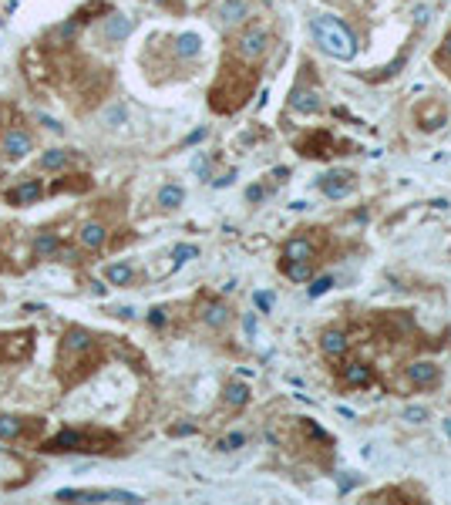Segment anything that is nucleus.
<instances>
[{"label": "nucleus", "mask_w": 451, "mask_h": 505, "mask_svg": "<svg viewBox=\"0 0 451 505\" xmlns=\"http://www.w3.org/2000/svg\"><path fill=\"white\" fill-rule=\"evenodd\" d=\"M313 40H317L330 58H337V61H350L354 51H357L354 34H350L337 17H317V21H313Z\"/></svg>", "instance_id": "nucleus-1"}, {"label": "nucleus", "mask_w": 451, "mask_h": 505, "mask_svg": "<svg viewBox=\"0 0 451 505\" xmlns=\"http://www.w3.org/2000/svg\"><path fill=\"white\" fill-rule=\"evenodd\" d=\"M67 162H71V156H67L65 148H51V152H44V156H40V165L54 168V172H58V168H65Z\"/></svg>", "instance_id": "nucleus-21"}, {"label": "nucleus", "mask_w": 451, "mask_h": 505, "mask_svg": "<svg viewBox=\"0 0 451 505\" xmlns=\"http://www.w3.org/2000/svg\"><path fill=\"white\" fill-rule=\"evenodd\" d=\"M75 31H77V21H67V24H61L58 31H54L51 40H54V44H67V40L75 38Z\"/></svg>", "instance_id": "nucleus-26"}, {"label": "nucleus", "mask_w": 451, "mask_h": 505, "mask_svg": "<svg viewBox=\"0 0 451 505\" xmlns=\"http://www.w3.org/2000/svg\"><path fill=\"white\" fill-rule=\"evenodd\" d=\"M310 256H313V246L307 239H290L283 249V263H310Z\"/></svg>", "instance_id": "nucleus-14"}, {"label": "nucleus", "mask_w": 451, "mask_h": 505, "mask_svg": "<svg viewBox=\"0 0 451 505\" xmlns=\"http://www.w3.org/2000/svg\"><path fill=\"white\" fill-rule=\"evenodd\" d=\"M445 428H448V435H451V421H445Z\"/></svg>", "instance_id": "nucleus-37"}, {"label": "nucleus", "mask_w": 451, "mask_h": 505, "mask_svg": "<svg viewBox=\"0 0 451 505\" xmlns=\"http://www.w3.org/2000/svg\"><path fill=\"white\" fill-rule=\"evenodd\" d=\"M4 152H7L11 158L27 156V152H31V135H27V131H21V129L7 131V139H4Z\"/></svg>", "instance_id": "nucleus-11"}, {"label": "nucleus", "mask_w": 451, "mask_h": 505, "mask_svg": "<svg viewBox=\"0 0 451 505\" xmlns=\"http://www.w3.org/2000/svg\"><path fill=\"white\" fill-rule=\"evenodd\" d=\"M61 502H142L135 492H121V489H61L54 492Z\"/></svg>", "instance_id": "nucleus-2"}, {"label": "nucleus", "mask_w": 451, "mask_h": 505, "mask_svg": "<svg viewBox=\"0 0 451 505\" xmlns=\"http://www.w3.org/2000/svg\"><path fill=\"white\" fill-rule=\"evenodd\" d=\"M441 121H445V104H438V102H431V108H425L421 112V129H438Z\"/></svg>", "instance_id": "nucleus-19"}, {"label": "nucleus", "mask_w": 451, "mask_h": 505, "mask_svg": "<svg viewBox=\"0 0 451 505\" xmlns=\"http://www.w3.org/2000/svg\"><path fill=\"white\" fill-rule=\"evenodd\" d=\"M350 485H354V479H350V475H344V479H340V492H347Z\"/></svg>", "instance_id": "nucleus-36"}, {"label": "nucleus", "mask_w": 451, "mask_h": 505, "mask_svg": "<svg viewBox=\"0 0 451 505\" xmlns=\"http://www.w3.org/2000/svg\"><path fill=\"white\" fill-rule=\"evenodd\" d=\"M330 286H334V283H330V280H327V276H323V280H317V283L310 286V297H320V293H327V290H330Z\"/></svg>", "instance_id": "nucleus-32"}, {"label": "nucleus", "mask_w": 451, "mask_h": 505, "mask_svg": "<svg viewBox=\"0 0 451 505\" xmlns=\"http://www.w3.org/2000/svg\"><path fill=\"white\" fill-rule=\"evenodd\" d=\"M85 350H91V334L71 327L65 334V344H61V357H67V354H85Z\"/></svg>", "instance_id": "nucleus-7"}, {"label": "nucleus", "mask_w": 451, "mask_h": 505, "mask_svg": "<svg viewBox=\"0 0 451 505\" xmlns=\"http://www.w3.org/2000/svg\"><path fill=\"white\" fill-rule=\"evenodd\" d=\"M435 61H438V65H445V67L451 71V34L445 38V44H441V51L435 54Z\"/></svg>", "instance_id": "nucleus-29"}, {"label": "nucleus", "mask_w": 451, "mask_h": 505, "mask_svg": "<svg viewBox=\"0 0 451 505\" xmlns=\"http://www.w3.org/2000/svg\"><path fill=\"white\" fill-rule=\"evenodd\" d=\"M239 445H243V435H229V438H222V441H219L222 452H232V448H239Z\"/></svg>", "instance_id": "nucleus-31"}, {"label": "nucleus", "mask_w": 451, "mask_h": 505, "mask_svg": "<svg viewBox=\"0 0 451 505\" xmlns=\"http://www.w3.org/2000/svg\"><path fill=\"white\" fill-rule=\"evenodd\" d=\"M131 34V21L125 13H112L108 21H104V38L108 40H125Z\"/></svg>", "instance_id": "nucleus-12"}, {"label": "nucleus", "mask_w": 451, "mask_h": 505, "mask_svg": "<svg viewBox=\"0 0 451 505\" xmlns=\"http://www.w3.org/2000/svg\"><path fill=\"white\" fill-rule=\"evenodd\" d=\"M131 266L129 263H112V266H104V276H108V283H129L131 280Z\"/></svg>", "instance_id": "nucleus-20"}, {"label": "nucleus", "mask_w": 451, "mask_h": 505, "mask_svg": "<svg viewBox=\"0 0 451 505\" xmlns=\"http://www.w3.org/2000/svg\"><path fill=\"white\" fill-rule=\"evenodd\" d=\"M283 270L290 280H297V283H303L310 276V263H283Z\"/></svg>", "instance_id": "nucleus-25"}, {"label": "nucleus", "mask_w": 451, "mask_h": 505, "mask_svg": "<svg viewBox=\"0 0 451 505\" xmlns=\"http://www.w3.org/2000/svg\"><path fill=\"white\" fill-rule=\"evenodd\" d=\"M270 303H273L270 293H256V307H259V310H270Z\"/></svg>", "instance_id": "nucleus-34"}, {"label": "nucleus", "mask_w": 451, "mask_h": 505, "mask_svg": "<svg viewBox=\"0 0 451 505\" xmlns=\"http://www.w3.org/2000/svg\"><path fill=\"white\" fill-rule=\"evenodd\" d=\"M246 398H249V388H246V384H229V388H226V401H229L232 408L246 404Z\"/></svg>", "instance_id": "nucleus-24"}, {"label": "nucleus", "mask_w": 451, "mask_h": 505, "mask_svg": "<svg viewBox=\"0 0 451 505\" xmlns=\"http://www.w3.org/2000/svg\"><path fill=\"white\" fill-rule=\"evenodd\" d=\"M202 317H206V324H209V327H222L226 320H229V310H226L222 303H209Z\"/></svg>", "instance_id": "nucleus-23"}, {"label": "nucleus", "mask_w": 451, "mask_h": 505, "mask_svg": "<svg viewBox=\"0 0 451 505\" xmlns=\"http://www.w3.org/2000/svg\"><path fill=\"white\" fill-rule=\"evenodd\" d=\"M266 44H270V38H266V31H259V27H249V31H243L239 34V40H236V58L239 61H246V65H253V61H259L263 54H266Z\"/></svg>", "instance_id": "nucleus-3"}, {"label": "nucleus", "mask_w": 451, "mask_h": 505, "mask_svg": "<svg viewBox=\"0 0 451 505\" xmlns=\"http://www.w3.org/2000/svg\"><path fill=\"white\" fill-rule=\"evenodd\" d=\"M85 445H88V438L81 431H65V435L48 441V452H88Z\"/></svg>", "instance_id": "nucleus-6"}, {"label": "nucleus", "mask_w": 451, "mask_h": 505, "mask_svg": "<svg viewBox=\"0 0 451 505\" xmlns=\"http://www.w3.org/2000/svg\"><path fill=\"white\" fill-rule=\"evenodd\" d=\"M24 431V418L17 415H0V438L4 441H13L17 435Z\"/></svg>", "instance_id": "nucleus-17"}, {"label": "nucleus", "mask_w": 451, "mask_h": 505, "mask_svg": "<svg viewBox=\"0 0 451 505\" xmlns=\"http://www.w3.org/2000/svg\"><path fill=\"white\" fill-rule=\"evenodd\" d=\"M34 249H38L40 256H51V253H58V239H54L51 233L38 236V243H34Z\"/></svg>", "instance_id": "nucleus-27"}, {"label": "nucleus", "mask_w": 451, "mask_h": 505, "mask_svg": "<svg viewBox=\"0 0 451 505\" xmlns=\"http://www.w3.org/2000/svg\"><path fill=\"white\" fill-rule=\"evenodd\" d=\"M104 121H108V125H121V121H125V108H121V104H112V108L104 112Z\"/></svg>", "instance_id": "nucleus-28"}, {"label": "nucleus", "mask_w": 451, "mask_h": 505, "mask_svg": "<svg viewBox=\"0 0 451 505\" xmlns=\"http://www.w3.org/2000/svg\"><path fill=\"white\" fill-rule=\"evenodd\" d=\"M320 347L330 361H340V357L347 354V334H344V330H323Z\"/></svg>", "instance_id": "nucleus-5"}, {"label": "nucleus", "mask_w": 451, "mask_h": 505, "mask_svg": "<svg viewBox=\"0 0 451 505\" xmlns=\"http://www.w3.org/2000/svg\"><path fill=\"white\" fill-rule=\"evenodd\" d=\"M34 199H40V185H38V182H24V185H17V189H11V192H7V202H11V206L34 202Z\"/></svg>", "instance_id": "nucleus-16"}, {"label": "nucleus", "mask_w": 451, "mask_h": 505, "mask_svg": "<svg viewBox=\"0 0 451 505\" xmlns=\"http://www.w3.org/2000/svg\"><path fill=\"white\" fill-rule=\"evenodd\" d=\"M290 104H293L297 112H317V108H320V98H317V88H307V91H303V85H300V88L293 91V98H290Z\"/></svg>", "instance_id": "nucleus-15"}, {"label": "nucleus", "mask_w": 451, "mask_h": 505, "mask_svg": "<svg viewBox=\"0 0 451 505\" xmlns=\"http://www.w3.org/2000/svg\"><path fill=\"white\" fill-rule=\"evenodd\" d=\"M199 51H202L199 34H182V38L175 40V54H179V58H195Z\"/></svg>", "instance_id": "nucleus-18"}, {"label": "nucleus", "mask_w": 451, "mask_h": 505, "mask_svg": "<svg viewBox=\"0 0 451 505\" xmlns=\"http://www.w3.org/2000/svg\"><path fill=\"white\" fill-rule=\"evenodd\" d=\"M408 381L414 388H431V384H438V367L435 364H411L408 367Z\"/></svg>", "instance_id": "nucleus-8"}, {"label": "nucleus", "mask_w": 451, "mask_h": 505, "mask_svg": "<svg viewBox=\"0 0 451 505\" xmlns=\"http://www.w3.org/2000/svg\"><path fill=\"white\" fill-rule=\"evenodd\" d=\"M350 189H354V175H350V172H334V175L323 179V192L330 195V199H340V195H347Z\"/></svg>", "instance_id": "nucleus-9"}, {"label": "nucleus", "mask_w": 451, "mask_h": 505, "mask_svg": "<svg viewBox=\"0 0 451 505\" xmlns=\"http://www.w3.org/2000/svg\"><path fill=\"white\" fill-rule=\"evenodd\" d=\"M158 206H162V209L182 206V189H179V185H162V192H158Z\"/></svg>", "instance_id": "nucleus-22"}, {"label": "nucleus", "mask_w": 451, "mask_h": 505, "mask_svg": "<svg viewBox=\"0 0 451 505\" xmlns=\"http://www.w3.org/2000/svg\"><path fill=\"white\" fill-rule=\"evenodd\" d=\"M148 320H152L155 327H158V324H165V310H152V313H148Z\"/></svg>", "instance_id": "nucleus-35"}, {"label": "nucleus", "mask_w": 451, "mask_h": 505, "mask_svg": "<svg viewBox=\"0 0 451 505\" xmlns=\"http://www.w3.org/2000/svg\"><path fill=\"white\" fill-rule=\"evenodd\" d=\"M216 17H219L222 27L239 24V21L249 17V4H246V0H219V4H216Z\"/></svg>", "instance_id": "nucleus-4"}, {"label": "nucleus", "mask_w": 451, "mask_h": 505, "mask_svg": "<svg viewBox=\"0 0 451 505\" xmlns=\"http://www.w3.org/2000/svg\"><path fill=\"white\" fill-rule=\"evenodd\" d=\"M77 239H81V246L98 249L104 239H108V233H104L102 222H85V226H81V233H77Z\"/></svg>", "instance_id": "nucleus-13"}, {"label": "nucleus", "mask_w": 451, "mask_h": 505, "mask_svg": "<svg viewBox=\"0 0 451 505\" xmlns=\"http://www.w3.org/2000/svg\"><path fill=\"white\" fill-rule=\"evenodd\" d=\"M404 418H408V421H425L428 411H425V408H408V411H404Z\"/></svg>", "instance_id": "nucleus-33"}, {"label": "nucleus", "mask_w": 451, "mask_h": 505, "mask_svg": "<svg viewBox=\"0 0 451 505\" xmlns=\"http://www.w3.org/2000/svg\"><path fill=\"white\" fill-rule=\"evenodd\" d=\"M172 256H175V263H185V259L199 256V249H195V246H175V253H172Z\"/></svg>", "instance_id": "nucleus-30"}, {"label": "nucleus", "mask_w": 451, "mask_h": 505, "mask_svg": "<svg viewBox=\"0 0 451 505\" xmlns=\"http://www.w3.org/2000/svg\"><path fill=\"white\" fill-rule=\"evenodd\" d=\"M340 377H344V384H350V388H367V384H371V367H367V364H361V361L344 364Z\"/></svg>", "instance_id": "nucleus-10"}]
</instances>
